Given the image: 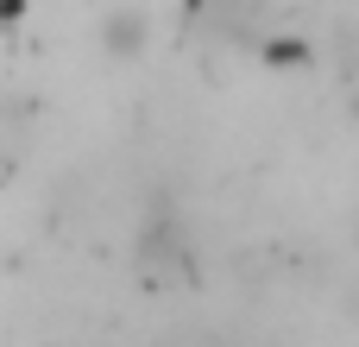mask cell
I'll list each match as a JSON object with an SVG mask.
<instances>
[{
    "instance_id": "6da1fadb",
    "label": "cell",
    "mask_w": 359,
    "mask_h": 347,
    "mask_svg": "<svg viewBox=\"0 0 359 347\" xmlns=\"http://www.w3.org/2000/svg\"><path fill=\"white\" fill-rule=\"evenodd\" d=\"M101 44H107L114 57H133V51L145 44V19H139V13H114V19H101Z\"/></svg>"
},
{
    "instance_id": "7a4b0ae2",
    "label": "cell",
    "mask_w": 359,
    "mask_h": 347,
    "mask_svg": "<svg viewBox=\"0 0 359 347\" xmlns=\"http://www.w3.org/2000/svg\"><path fill=\"white\" fill-rule=\"evenodd\" d=\"M271 63H309V44H265Z\"/></svg>"
}]
</instances>
